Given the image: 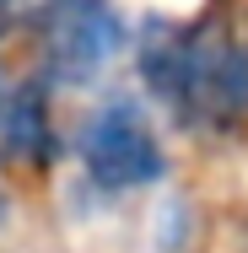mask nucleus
Returning <instances> with one entry per match:
<instances>
[{
	"label": "nucleus",
	"mask_w": 248,
	"mask_h": 253,
	"mask_svg": "<svg viewBox=\"0 0 248 253\" xmlns=\"http://www.w3.org/2000/svg\"><path fill=\"white\" fill-rule=\"evenodd\" d=\"M141 76L184 124L238 129L248 119V11L151 22L141 43Z\"/></svg>",
	"instance_id": "1"
},
{
	"label": "nucleus",
	"mask_w": 248,
	"mask_h": 253,
	"mask_svg": "<svg viewBox=\"0 0 248 253\" xmlns=\"http://www.w3.org/2000/svg\"><path fill=\"white\" fill-rule=\"evenodd\" d=\"M38 70L49 81H92L130 43L124 11L113 0H44L27 22Z\"/></svg>",
	"instance_id": "2"
},
{
	"label": "nucleus",
	"mask_w": 248,
	"mask_h": 253,
	"mask_svg": "<svg viewBox=\"0 0 248 253\" xmlns=\"http://www.w3.org/2000/svg\"><path fill=\"white\" fill-rule=\"evenodd\" d=\"M81 167L87 178L98 183L102 194H130V189H146L162 178L167 156H162V140L146 124V113L135 102H108L98 108L87 124H81Z\"/></svg>",
	"instance_id": "3"
},
{
	"label": "nucleus",
	"mask_w": 248,
	"mask_h": 253,
	"mask_svg": "<svg viewBox=\"0 0 248 253\" xmlns=\"http://www.w3.org/2000/svg\"><path fill=\"white\" fill-rule=\"evenodd\" d=\"M49 156H54V124H49L44 81L0 86V162L44 167Z\"/></svg>",
	"instance_id": "4"
},
{
	"label": "nucleus",
	"mask_w": 248,
	"mask_h": 253,
	"mask_svg": "<svg viewBox=\"0 0 248 253\" xmlns=\"http://www.w3.org/2000/svg\"><path fill=\"white\" fill-rule=\"evenodd\" d=\"M16 11H22V0H0V33L16 22Z\"/></svg>",
	"instance_id": "5"
},
{
	"label": "nucleus",
	"mask_w": 248,
	"mask_h": 253,
	"mask_svg": "<svg viewBox=\"0 0 248 253\" xmlns=\"http://www.w3.org/2000/svg\"><path fill=\"white\" fill-rule=\"evenodd\" d=\"M0 86H5V81H0Z\"/></svg>",
	"instance_id": "6"
}]
</instances>
